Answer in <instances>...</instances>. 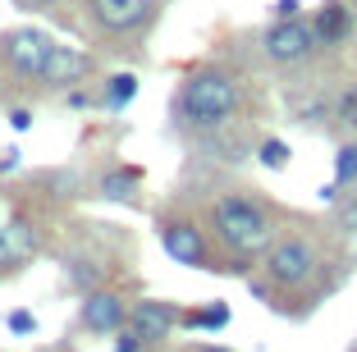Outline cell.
<instances>
[{
	"label": "cell",
	"instance_id": "obj_1",
	"mask_svg": "<svg viewBox=\"0 0 357 352\" xmlns=\"http://www.w3.org/2000/svg\"><path fill=\"white\" fill-rule=\"evenodd\" d=\"M330 243H335V229H330V234L280 229L271 238V247L261 252V270H266V280H271V289H275V311L294 293V298H303V316H307L316 302L330 298V293L344 284V280H335V275L326 280V270L348 266V257H330Z\"/></svg>",
	"mask_w": 357,
	"mask_h": 352
},
{
	"label": "cell",
	"instance_id": "obj_2",
	"mask_svg": "<svg viewBox=\"0 0 357 352\" xmlns=\"http://www.w3.org/2000/svg\"><path fill=\"white\" fill-rule=\"evenodd\" d=\"M202 224H206L211 243L220 247L225 270H248L252 261H261V252L280 234V211L257 188H220L202 206Z\"/></svg>",
	"mask_w": 357,
	"mask_h": 352
},
{
	"label": "cell",
	"instance_id": "obj_3",
	"mask_svg": "<svg viewBox=\"0 0 357 352\" xmlns=\"http://www.w3.org/2000/svg\"><path fill=\"white\" fill-rule=\"evenodd\" d=\"M238 110H243L238 73L215 69V64H202V69L183 73V83H178L174 96H169V119H174V128H183L188 137L234 124Z\"/></svg>",
	"mask_w": 357,
	"mask_h": 352
},
{
	"label": "cell",
	"instance_id": "obj_4",
	"mask_svg": "<svg viewBox=\"0 0 357 352\" xmlns=\"http://www.w3.org/2000/svg\"><path fill=\"white\" fill-rule=\"evenodd\" d=\"M156 238H160V247H165V257L178 261V266L225 270V257H220V247L211 243L206 224H202L197 215H188V211H160L156 215Z\"/></svg>",
	"mask_w": 357,
	"mask_h": 352
},
{
	"label": "cell",
	"instance_id": "obj_5",
	"mask_svg": "<svg viewBox=\"0 0 357 352\" xmlns=\"http://www.w3.org/2000/svg\"><path fill=\"white\" fill-rule=\"evenodd\" d=\"M261 55L280 69H303L321 55V37H316L312 19L294 14V19H275L271 28L261 32Z\"/></svg>",
	"mask_w": 357,
	"mask_h": 352
},
{
	"label": "cell",
	"instance_id": "obj_6",
	"mask_svg": "<svg viewBox=\"0 0 357 352\" xmlns=\"http://www.w3.org/2000/svg\"><path fill=\"white\" fill-rule=\"evenodd\" d=\"M55 37L42 28H10L0 32V69L10 73L14 83H37L42 78V64L51 55Z\"/></svg>",
	"mask_w": 357,
	"mask_h": 352
},
{
	"label": "cell",
	"instance_id": "obj_7",
	"mask_svg": "<svg viewBox=\"0 0 357 352\" xmlns=\"http://www.w3.org/2000/svg\"><path fill=\"white\" fill-rule=\"evenodd\" d=\"M83 10L101 37H137L160 19V0H87Z\"/></svg>",
	"mask_w": 357,
	"mask_h": 352
},
{
	"label": "cell",
	"instance_id": "obj_8",
	"mask_svg": "<svg viewBox=\"0 0 357 352\" xmlns=\"http://www.w3.org/2000/svg\"><path fill=\"white\" fill-rule=\"evenodd\" d=\"M46 229L28 215V211H14L5 224H0V280L5 275H19L37 252H42Z\"/></svg>",
	"mask_w": 357,
	"mask_h": 352
},
{
	"label": "cell",
	"instance_id": "obj_9",
	"mask_svg": "<svg viewBox=\"0 0 357 352\" xmlns=\"http://www.w3.org/2000/svg\"><path fill=\"white\" fill-rule=\"evenodd\" d=\"M128 321V298L115 289H87L83 293V311H78V325H83L87 334H96V339H115L119 330H124Z\"/></svg>",
	"mask_w": 357,
	"mask_h": 352
},
{
	"label": "cell",
	"instance_id": "obj_10",
	"mask_svg": "<svg viewBox=\"0 0 357 352\" xmlns=\"http://www.w3.org/2000/svg\"><path fill=\"white\" fill-rule=\"evenodd\" d=\"M178 316H183V307L178 302H165V298H142V302H128V330L137 334V339L147 343V348H160V343L169 339V334L178 330Z\"/></svg>",
	"mask_w": 357,
	"mask_h": 352
},
{
	"label": "cell",
	"instance_id": "obj_11",
	"mask_svg": "<svg viewBox=\"0 0 357 352\" xmlns=\"http://www.w3.org/2000/svg\"><path fill=\"white\" fill-rule=\"evenodd\" d=\"M92 73H96V60L83 51V46H60V42H55L37 83H42L46 92H69V87H83Z\"/></svg>",
	"mask_w": 357,
	"mask_h": 352
},
{
	"label": "cell",
	"instance_id": "obj_12",
	"mask_svg": "<svg viewBox=\"0 0 357 352\" xmlns=\"http://www.w3.org/2000/svg\"><path fill=\"white\" fill-rule=\"evenodd\" d=\"M312 28H316V37H321V51H339V46L353 42L357 10L348 5V0H326V5L312 14Z\"/></svg>",
	"mask_w": 357,
	"mask_h": 352
},
{
	"label": "cell",
	"instance_id": "obj_13",
	"mask_svg": "<svg viewBox=\"0 0 357 352\" xmlns=\"http://www.w3.org/2000/svg\"><path fill=\"white\" fill-rule=\"evenodd\" d=\"M137 188H142V169L137 165H110L101 174V183H96V192H101L105 201H133Z\"/></svg>",
	"mask_w": 357,
	"mask_h": 352
},
{
	"label": "cell",
	"instance_id": "obj_14",
	"mask_svg": "<svg viewBox=\"0 0 357 352\" xmlns=\"http://www.w3.org/2000/svg\"><path fill=\"white\" fill-rule=\"evenodd\" d=\"M229 325V307L225 302H206V307H183V316H178V330L188 334H202V330H225Z\"/></svg>",
	"mask_w": 357,
	"mask_h": 352
},
{
	"label": "cell",
	"instance_id": "obj_15",
	"mask_svg": "<svg viewBox=\"0 0 357 352\" xmlns=\"http://www.w3.org/2000/svg\"><path fill=\"white\" fill-rule=\"evenodd\" d=\"M330 229H335V238L348 247V257H357V192L335 201V215H330Z\"/></svg>",
	"mask_w": 357,
	"mask_h": 352
},
{
	"label": "cell",
	"instance_id": "obj_16",
	"mask_svg": "<svg viewBox=\"0 0 357 352\" xmlns=\"http://www.w3.org/2000/svg\"><path fill=\"white\" fill-rule=\"evenodd\" d=\"M137 96V73H110L105 78V87H101V110H110V114H119L128 101Z\"/></svg>",
	"mask_w": 357,
	"mask_h": 352
},
{
	"label": "cell",
	"instance_id": "obj_17",
	"mask_svg": "<svg viewBox=\"0 0 357 352\" xmlns=\"http://www.w3.org/2000/svg\"><path fill=\"white\" fill-rule=\"evenodd\" d=\"M257 160H261L266 169H289V160H294V146L284 142V137H261V146H257Z\"/></svg>",
	"mask_w": 357,
	"mask_h": 352
},
{
	"label": "cell",
	"instance_id": "obj_18",
	"mask_svg": "<svg viewBox=\"0 0 357 352\" xmlns=\"http://www.w3.org/2000/svg\"><path fill=\"white\" fill-rule=\"evenodd\" d=\"M335 183H344V188L357 183V142L339 146V155H335Z\"/></svg>",
	"mask_w": 357,
	"mask_h": 352
},
{
	"label": "cell",
	"instance_id": "obj_19",
	"mask_svg": "<svg viewBox=\"0 0 357 352\" xmlns=\"http://www.w3.org/2000/svg\"><path fill=\"white\" fill-rule=\"evenodd\" d=\"M335 119H339L344 128H353V133H357V78L335 96Z\"/></svg>",
	"mask_w": 357,
	"mask_h": 352
},
{
	"label": "cell",
	"instance_id": "obj_20",
	"mask_svg": "<svg viewBox=\"0 0 357 352\" xmlns=\"http://www.w3.org/2000/svg\"><path fill=\"white\" fill-rule=\"evenodd\" d=\"M5 325H10V334H37V316L32 311H10Z\"/></svg>",
	"mask_w": 357,
	"mask_h": 352
},
{
	"label": "cell",
	"instance_id": "obj_21",
	"mask_svg": "<svg viewBox=\"0 0 357 352\" xmlns=\"http://www.w3.org/2000/svg\"><path fill=\"white\" fill-rule=\"evenodd\" d=\"M115 352H147V343H142V339H137V334L124 325V330L115 334Z\"/></svg>",
	"mask_w": 357,
	"mask_h": 352
},
{
	"label": "cell",
	"instance_id": "obj_22",
	"mask_svg": "<svg viewBox=\"0 0 357 352\" xmlns=\"http://www.w3.org/2000/svg\"><path fill=\"white\" fill-rule=\"evenodd\" d=\"M271 14L275 19H294V14H303V0H275Z\"/></svg>",
	"mask_w": 357,
	"mask_h": 352
},
{
	"label": "cell",
	"instance_id": "obj_23",
	"mask_svg": "<svg viewBox=\"0 0 357 352\" xmlns=\"http://www.w3.org/2000/svg\"><path fill=\"white\" fill-rule=\"evenodd\" d=\"M10 124L19 128V133H28V128H32V110H23V105H14V110H10Z\"/></svg>",
	"mask_w": 357,
	"mask_h": 352
},
{
	"label": "cell",
	"instance_id": "obj_24",
	"mask_svg": "<svg viewBox=\"0 0 357 352\" xmlns=\"http://www.w3.org/2000/svg\"><path fill=\"white\" fill-rule=\"evenodd\" d=\"M14 5H19V10H55V5H60V0H14Z\"/></svg>",
	"mask_w": 357,
	"mask_h": 352
},
{
	"label": "cell",
	"instance_id": "obj_25",
	"mask_svg": "<svg viewBox=\"0 0 357 352\" xmlns=\"http://www.w3.org/2000/svg\"><path fill=\"white\" fill-rule=\"evenodd\" d=\"M14 169H19V151L10 146V151H5V160H0V174H14Z\"/></svg>",
	"mask_w": 357,
	"mask_h": 352
},
{
	"label": "cell",
	"instance_id": "obj_26",
	"mask_svg": "<svg viewBox=\"0 0 357 352\" xmlns=\"http://www.w3.org/2000/svg\"><path fill=\"white\" fill-rule=\"evenodd\" d=\"M183 352H229V348H220V343H188Z\"/></svg>",
	"mask_w": 357,
	"mask_h": 352
},
{
	"label": "cell",
	"instance_id": "obj_27",
	"mask_svg": "<svg viewBox=\"0 0 357 352\" xmlns=\"http://www.w3.org/2000/svg\"><path fill=\"white\" fill-rule=\"evenodd\" d=\"M353 352H357V343H353Z\"/></svg>",
	"mask_w": 357,
	"mask_h": 352
},
{
	"label": "cell",
	"instance_id": "obj_28",
	"mask_svg": "<svg viewBox=\"0 0 357 352\" xmlns=\"http://www.w3.org/2000/svg\"><path fill=\"white\" fill-rule=\"evenodd\" d=\"M0 224H5V220H0Z\"/></svg>",
	"mask_w": 357,
	"mask_h": 352
}]
</instances>
